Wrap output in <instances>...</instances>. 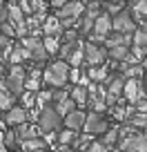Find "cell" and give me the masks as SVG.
<instances>
[{
	"instance_id": "cell-1",
	"label": "cell",
	"mask_w": 147,
	"mask_h": 152,
	"mask_svg": "<svg viewBox=\"0 0 147 152\" xmlns=\"http://www.w3.org/2000/svg\"><path fill=\"white\" fill-rule=\"evenodd\" d=\"M85 11H87V7L83 5L80 0H69L62 9H58L56 18L60 20L62 27H71V25H78V23H80V18L85 16Z\"/></svg>"
},
{
	"instance_id": "cell-2",
	"label": "cell",
	"mask_w": 147,
	"mask_h": 152,
	"mask_svg": "<svg viewBox=\"0 0 147 152\" xmlns=\"http://www.w3.org/2000/svg\"><path fill=\"white\" fill-rule=\"evenodd\" d=\"M69 72L71 69H69V65H67L65 61H56L45 69V83H49V85H54V87H62L69 81Z\"/></svg>"
},
{
	"instance_id": "cell-3",
	"label": "cell",
	"mask_w": 147,
	"mask_h": 152,
	"mask_svg": "<svg viewBox=\"0 0 147 152\" xmlns=\"http://www.w3.org/2000/svg\"><path fill=\"white\" fill-rule=\"evenodd\" d=\"M60 125V114L56 112V107H43L40 110V114H38V128H40V132H45V134H49V132H54V130Z\"/></svg>"
},
{
	"instance_id": "cell-4",
	"label": "cell",
	"mask_w": 147,
	"mask_h": 152,
	"mask_svg": "<svg viewBox=\"0 0 147 152\" xmlns=\"http://www.w3.org/2000/svg\"><path fill=\"white\" fill-rule=\"evenodd\" d=\"M109 31H112V16L109 14H100L94 23V31L89 34V43H103L109 38Z\"/></svg>"
},
{
	"instance_id": "cell-5",
	"label": "cell",
	"mask_w": 147,
	"mask_h": 152,
	"mask_svg": "<svg viewBox=\"0 0 147 152\" xmlns=\"http://www.w3.org/2000/svg\"><path fill=\"white\" fill-rule=\"evenodd\" d=\"M112 29L116 34H134L136 31V20L132 18L129 11H120L112 18Z\"/></svg>"
},
{
	"instance_id": "cell-6",
	"label": "cell",
	"mask_w": 147,
	"mask_h": 152,
	"mask_svg": "<svg viewBox=\"0 0 147 152\" xmlns=\"http://www.w3.org/2000/svg\"><path fill=\"white\" fill-rule=\"evenodd\" d=\"M5 83H7V87H9V92L14 96L22 94V90H25V69L20 65H14L11 72H9V76L5 78Z\"/></svg>"
},
{
	"instance_id": "cell-7",
	"label": "cell",
	"mask_w": 147,
	"mask_h": 152,
	"mask_svg": "<svg viewBox=\"0 0 147 152\" xmlns=\"http://www.w3.org/2000/svg\"><path fill=\"white\" fill-rule=\"evenodd\" d=\"M83 130L91 137V134H105L109 130V125H107V121H105L98 112H89L87 119H85V128Z\"/></svg>"
},
{
	"instance_id": "cell-8",
	"label": "cell",
	"mask_w": 147,
	"mask_h": 152,
	"mask_svg": "<svg viewBox=\"0 0 147 152\" xmlns=\"http://www.w3.org/2000/svg\"><path fill=\"white\" fill-rule=\"evenodd\" d=\"M22 47L29 49V54H31L33 61H45V58H47L45 43L40 40L38 36H27V38H22Z\"/></svg>"
},
{
	"instance_id": "cell-9",
	"label": "cell",
	"mask_w": 147,
	"mask_h": 152,
	"mask_svg": "<svg viewBox=\"0 0 147 152\" xmlns=\"http://www.w3.org/2000/svg\"><path fill=\"white\" fill-rule=\"evenodd\" d=\"M109 52H105L100 45L96 43H85V63H89L91 67H98L105 63V58H107Z\"/></svg>"
},
{
	"instance_id": "cell-10",
	"label": "cell",
	"mask_w": 147,
	"mask_h": 152,
	"mask_svg": "<svg viewBox=\"0 0 147 152\" xmlns=\"http://www.w3.org/2000/svg\"><path fill=\"white\" fill-rule=\"evenodd\" d=\"M120 152H147V137L145 134H132L120 141Z\"/></svg>"
},
{
	"instance_id": "cell-11",
	"label": "cell",
	"mask_w": 147,
	"mask_h": 152,
	"mask_svg": "<svg viewBox=\"0 0 147 152\" xmlns=\"http://www.w3.org/2000/svg\"><path fill=\"white\" fill-rule=\"evenodd\" d=\"M123 94H125V99H127L132 105H136L138 101L145 96V92H143V83L138 81V78H129V81H125Z\"/></svg>"
},
{
	"instance_id": "cell-12",
	"label": "cell",
	"mask_w": 147,
	"mask_h": 152,
	"mask_svg": "<svg viewBox=\"0 0 147 152\" xmlns=\"http://www.w3.org/2000/svg\"><path fill=\"white\" fill-rule=\"evenodd\" d=\"M85 119H87V114L80 112V110H74V112H69L65 116V128L67 130H74V132H78V130L85 128Z\"/></svg>"
},
{
	"instance_id": "cell-13",
	"label": "cell",
	"mask_w": 147,
	"mask_h": 152,
	"mask_svg": "<svg viewBox=\"0 0 147 152\" xmlns=\"http://www.w3.org/2000/svg\"><path fill=\"white\" fill-rule=\"evenodd\" d=\"M7 123L9 125H22V123H27V112H25V107H11L9 112H7Z\"/></svg>"
},
{
	"instance_id": "cell-14",
	"label": "cell",
	"mask_w": 147,
	"mask_h": 152,
	"mask_svg": "<svg viewBox=\"0 0 147 152\" xmlns=\"http://www.w3.org/2000/svg\"><path fill=\"white\" fill-rule=\"evenodd\" d=\"M43 29H45V34H47V36H51V38L62 36V25H60V20H58L56 16H51V18L45 20V23H43Z\"/></svg>"
},
{
	"instance_id": "cell-15",
	"label": "cell",
	"mask_w": 147,
	"mask_h": 152,
	"mask_svg": "<svg viewBox=\"0 0 147 152\" xmlns=\"http://www.w3.org/2000/svg\"><path fill=\"white\" fill-rule=\"evenodd\" d=\"M14 107V94L9 92V87H7L5 81H0V110H9Z\"/></svg>"
},
{
	"instance_id": "cell-16",
	"label": "cell",
	"mask_w": 147,
	"mask_h": 152,
	"mask_svg": "<svg viewBox=\"0 0 147 152\" xmlns=\"http://www.w3.org/2000/svg\"><path fill=\"white\" fill-rule=\"evenodd\" d=\"M27 58H31V54H29V49H25L22 45H20V47H14L11 54H9L11 65H20V61H27Z\"/></svg>"
},
{
	"instance_id": "cell-17",
	"label": "cell",
	"mask_w": 147,
	"mask_h": 152,
	"mask_svg": "<svg viewBox=\"0 0 147 152\" xmlns=\"http://www.w3.org/2000/svg\"><path fill=\"white\" fill-rule=\"evenodd\" d=\"M147 56V49L145 47H138V45H132V49H129V63H134V65H143V61H145Z\"/></svg>"
},
{
	"instance_id": "cell-18",
	"label": "cell",
	"mask_w": 147,
	"mask_h": 152,
	"mask_svg": "<svg viewBox=\"0 0 147 152\" xmlns=\"http://www.w3.org/2000/svg\"><path fill=\"white\" fill-rule=\"evenodd\" d=\"M109 56H112V61H114V63H125L129 58V47H125V45L112 47V49H109Z\"/></svg>"
},
{
	"instance_id": "cell-19",
	"label": "cell",
	"mask_w": 147,
	"mask_h": 152,
	"mask_svg": "<svg viewBox=\"0 0 147 152\" xmlns=\"http://www.w3.org/2000/svg\"><path fill=\"white\" fill-rule=\"evenodd\" d=\"M85 61V45L83 43H76V47H74V52L69 54V58H67V63H71V65H80V63Z\"/></svg>"
},
{
	"instance_id": "cell-20",
	"label": "cell",
	"mask_w": 147,
	"mask_h": 152,
	"mask_svg": "<svg viewBox=\"0 0 147 152\" xmlns=\"http://www.w3.org/2000/svg\"><path fill=\"white\" fill-rule=\"evenodd\" d=\"M54 107H56V112L60 114V116H67V114H69V112H74V107H76V103L71 101V96H67V99L58 101V103L54 105Z\"/></svg>"
},
{
	"instance_id": "cell-21",
	"label": "cell",
	"mask_w": 147,
	"mask_h": 152,
	"mask_svg": "<svg viewBox=\"0 0 147 152\" xmlns=\"http://www.w3.org/2000/svg\"><path fill=\"white\" fill-rule=\"evenodd\" d=\"M71 101H74V103H80V105L87 103V101H89V92H87L83 85H76L71 90Z\"/></svg>"
},
{
	"instance_id": "cell-22",
	"label": "cell",
	"mask_w": 147,
	"mask_h": 152,
	"mask_svg": "<svg viewBox=\"0 0 147 152\" xmlns=\"http://www.w3.org/2000/svg\"><path fill=\"white\" fill-rule=\"evenodd\" d=\"M7 11H9V23L11 25L25 23V14H22V9H20L18 5H9V7H7Z\"/></svg>"
},
{
	"instance_id": "cell-23",
	"label": "cell",
	"mask_w": 147,
	"mask_h": 152,
	"mask_svg": "<svg viewBox=\"0 0 147 152\" xmlns=\"http://www.w3.org/2000/svg\"><path fill=\"white\" fill-rule=\"evenodd\" d=\"M134 16H136L134 20H140V23L147 18V0H136L134 2Z\"/></svg>"
},
{
	"instance_id": "cell-24",
	"label": "cell",
	"mask_w": 147,
	"mask_h": 152,
	"mask_svg": "<svg viewBox=\"0 0 147 152\" xmlns=\"http://www.w3.org/2000/svg\"><path fill=\"white\" fill-rule=\"evenodd\" d=\"M94 23H96V18H91V16H87V14H85L76 27L80 29V34H91V31H94Z\"/></svg>"
},
{
	"instance_id": "cell-25",
	"label": "cell",
	"mask_w": 147,
	"mask_h": 152,
	"mask_svg": "<svg viewBox=\"0 0 147 152\" xmlns=\"http://www.w3.org/2000/svg\"><path fill=\"white\" fill-rule=\"evenodd\" d=\"M33 130L29 128L27 123H22V125H18V128H16V137H18V141L22 143V141H27V139H33Z\"/></svg>"
},
{
	"instance_id": "cell-26",
	"label": "cell",
	"mask_w": 147,
	"mask_h": 152,
	"mask_svg": "<svg viewBox=\"0 0 147 152\" xmlns=\"http://www.w3.org/2000/svg\"><path fill=\"white\" fill-rule=\"evenodd\" d=\"M87 78H89V81H96V83H100V81H105V78H107V69H105V67H91L89 69V74H87Z\"/></svg>"
},
{
	"instance_id": "cell-27",
	"label": "cell",
	"mask_w": 147,
	"mask_h": 152,
	"mask_svg": "<svg viewBox=\"0 0 147 152\" xmlns=\"http://www.w3.org/2000/svg\"><path fill=\"white\" fill-rule=\"evenodd\" d=\"M76 139H78V134L74 132V130H67V128L58 134V143H60V145H69V143H74Z\"/></svg>"
},
{
	"instance_id": "cell-28",
	"label": "cell",
	"mask_w": 147,
	"mask_h": 152,
	"mask_svg": "<svg viewBox=\"0 0 147 152\" xmlns=\"http://www.w3.org/2000/svg\"><path fill=\"white\" fill-rule=\"evenodd\" d=\"M20 145H22V150H27V152H36V150H43L45 143L40 141V139L33 137V139H27V141H22Z\"/></svg>"
},
{
	"instance_id": "cell-29",
	"label": "cell",
	"mask_w": 147,
	"mask_h": 152,
	"mask_svg": "<svg viewBox=\"0 0 147 152\" xmlns=\"http://www.w3.org/2000/svg\"><path fill=\"white\" fill-rule=\"evenodd\" d=\"M116 141H118V130L114 128V130H107V132H105V137H103V141H100V143H103V145L109 150V148L114 145Z\"/></svg>"
},
{
	"instance_id": "cell-30",
	"label": "cell",
	"mask_w": 147,
	"mask_h": 152,
	"mask_svg": "<svg viewBox=\"0 0 147 152\" xmlns=\"http://www.w3.org/2000/svg\"><path fill=\"white\" fill-rule=\"evenodd\" d=\"M132 128H147V114H132Z\"/></svg>"
},
{
	"instance_id": "cell-31",
	"label": "cell",
	"mask_w": 147,
	"mask_h": 152,
	"mask_svg": "<svg viewBox=\"0 0 147 152\" xmlns=\"http://www.w3.org/2000/svg\"><path fill=\"white\" fill-rule=\"evenodd\" d=\"M134 45H138V47H145V49H147V31H143V29H136V31H134Z\"/></svg>"
},
{
	"instance_id": "cell-32",
	"label": "cell",
	"mask_w": 147,
	"mask_h": 152,
	"mask_svg": "<svg viewBox=\"0 0 147 152\" xmlns=\"http://www.w3.org/2000/svg\"><path fill=\"white\" fill-rule=\"evenodd\" d=\"M43 43H45V49H47V54H56V52H58V38L47 36Z\"/></svg>"
},
{
	"instance_id": "cell-33",
	"label": "cell",
	"mask_w": 147,
	"mask_h": 152,
	"mask_svg": "<svg viewBox=\"0 0 147 152\" xmlns=\"http://www.w3.org/2000/svg\"><path fill=\"white\" fill-rule=\"evenodd\" d=\"M36 99H38V105H40V107H47V103L54 99V94H51V92H40Z\"/></svg>"
},
{
	"instance_id": "cell-34",
	"label": "cell",
	"mask_w": 147,
	"mask_h": 152,
	"mask_svg": "<svg viewBox=\"0 0 147 152\" xmlns=\"http://www.w3.org/2000/svg\"><path fill=\"white\" fill-rule=\"evenodd\" d=\"M0 29H2V34H5L7 38L16 36V27H14V25L9 23V20H7V23H2V25H0Z\"/></svg>"
},
{
	"instance_id": "cell-35",
	"label": "cell",
	"mask_w": 147,
	"mask_h": 152,
	"mask_svg": "<svg viewBox=\"0 0 147 152\" xmlns=\"http://www.w3.org/2000/svg\"><path fill=\"white\" fill-rule=\"evenodd\" d=\"M16 141H18V137H16V132H7L5 134V145L7 148H14Z\"/></svg>"
},
{
	"instance_id": "cell-36",
	"label": "cell",
	"mask_w": 147,
	"mask_h": 152,
	"mask_svg": "<svg viewBox=\"0 0 147 152\" xmlns=\"http://www.w3.org/2000/svg\"><path fill=\"white\" fill-rule=\"evenodd\" d=\"M87 152H107V148H105L100 141H94L89 148H87Z\"/></svg>"
},
{
	"instance_id": "cell-37",
	"label": "cell",
	"mask_w": 147,
	"mask_h": 152,
	"mask_svg": "<svg viewBox=\"0 0 147 152\" xmlns=\"http://www.w3.org/2000/svg\"><path fill=\"white\" fill-rule=\"evenodd\" d=\"M0 49L2 52H7V49H11V40L5 36V34H0Z\"/></svg>"
},
{
	"instance_id": "cell-38",
	"label": "cell",
	"mask_w": 147,
	"mask_h": 152,
	"mask_svg": "<svg viewBox=\"0 0 147 152\" xmlns=\"http://www.w3.org/2000/svg\"><path fill=\"white\" fill-rule=\"evenodd\" d=\"M134 110H136L138 114H147V101H145V99H140V101L136 103V107H134Z\"/></svg>"
},
{
	"instance_id": "cell-39",
	"label": "cell",
	"mask_w": 147,
	"mask_h": 152,
	"mask_svg": "<svg viewBox=\"0 0 147 152\" xmlns=\"http://www.w3.org/2000/svg\"><path fill=\"white\" fill-rule=\"evenodd\" d=\"M20 9H22V14H31L33 11V7H31V2H29V0H20Z\"/></svg>"
},
{
	"instance_id": "cell-40",
	"label": "cell",
	"mask_w": 147,
	"mask_h": 152,
	"mask_svg": "<svg viewBox=\"0 0 147 152\" xmlns=\"http://www.w3.org/2000/svg\"><path fill=\"white\" fill-rule=\"evenodd\" d=\"M69 78H71L74 83H80V81H83V76H80V69H78V67H76V69H71V72H69Z\"/></svg>"
},
{
	"instance_id": "cell-41",
	"label": "cell",
	"mask_w": 147,
	"mask_h": 152,
	"mask_svg": "<svg viewBox=\"0 0 147 152\" xmlns=\"http://www.w3.org/2000/svg\"><path fill=\"white\" fill-rule=\"evenodd\" d=\"M25 87H27L29 92H33V90H38V78H29V81L25 83Z\"/></svg>"
},
{
	"instance_id": "cell-42",
	"label": "cell",
	"mask_w": 147,
	"mask_h": 152,
	"mask_svg": "<svg viewBox=\"0 0 147 152\" xmlns=\"http://www.w3.org/2000/svg\"><path fill=\"white\" fill-rule=\"evenodd\" d=\"M67 2H69V0H51V5L56 7V9H62V7H65Z\"/></svg>"
},
{
	"instance_id": "cell-43",
	"label": "cell",
	"mask_w": 147,
	"mask_h": 152,
	"mask_svg": "<svg viewBox=\"0 0 147 152\" xmlns=\"http://www.w3.org/2000/svg\"><path fill=\"white\" fill-rule=\"evenodd\" d=\"M143 92H145V96H147V78L143 81Z\"/></svg>"
},
{
	"instance_id": "cell-44",
	"label": "cell",
	"mask_w": 147,
	"mask_h": 152,
	"mask_svg": "<svg viewBox=\"0 0 147 152\" xmlns=\"http://www.w3.org/2000/svg\"><path fill=\"white\" fill-rule=\"evenodd\" d=\"M80 2H83L85 7H87V5H91V2H96V0H80Z\"/></svg>"
},
{
	"instance_id": "cell-45",
	"label": "cell",
	"mask_w": 147,
	"mask_h": 152,
	"mask_svg": "<svg viewBox=\"0 0 147 152\" xmlns=\"http://www.w3.org/2000/svg\"><path fill=\"white\" fill-rule=\"evenodd\" d=\"M143 31H147V18L143 20Z\"/></svg>"
},
{
	"instance_id": "cell-46",
	"label": "cell",
	"mask_w": 147,
	"mask_h": 152,
	"mask_svg": "<svg viewBox=\"0 0 147 152\" xmlns=\"http://www.w3.org/2000/svg\"><path fill=\"white\" fill-rule=\"evenodd\" d=\"M105 2H107V5H112V2H123V0H105Z\"/></svg>"
},
{
	"instance_id": "cell-47",
	"label": "cell",
	"mask_w": 147,
	"mask_h": 152,
	"mask_svg": "<svg viewBox=\"0 0 147 152\" xmlns=\"http://www.w3.org/2000/svg\"><path fill=\"white\" fill-rule=\"evenodd\" d=\"M143 69H147V56H145V61H143Z\"/></svg>"
},
{
	"instance_id": "cell-48",
	"label": "cell",
	"mask_w": 147,
	"mask_h": 152,
	"mask_svg": "<svg viewBox=\"0 0 147 152\" xmlns=\"http://www.w3.org/2000/svg\"><path fill=\"white\" fill-rule=\"evenodd\" d=\"M0 76H2V65H0Z\"/></svg>"
},
{
	"instance_id": "cell-49",
	"label": "cell",
	"mask_w": 147,
	"mask_h": 152,
	"mask_svg": "<svg viewBox=\"0 0 147 152\" xmlns=\"http://www.w3.org/2000/svg\"><path fill=\"white\" fill-rule=\"evenodd\" d=\"M36 152H45V150H36Z\"/></svg>"
}]
</instances>
